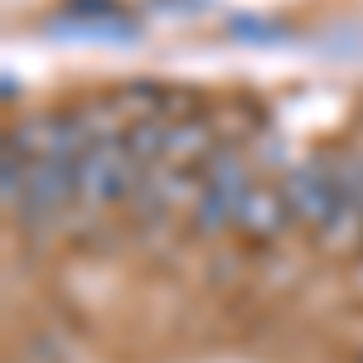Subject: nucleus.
I'll return each mask as SVG.
<instances>
[{
    "label": "nucleus",
    "mask_w": 363,
    "mask_h": 363,
    "mask_svg": "<svg viewBox=\"0 0 363 363\" xmlns=\"http://www.w3.org/2000/svg\"><path fill=\"white\" fill-rule=\"evenodd\" d=\"M73 174H78V203H83V208L121 203V199L136 194V184L145 179L140 165L131 160V150H126V136H112V131H102V136L78 155Z\"/></svg>",
    "instance_id": "nucleus-1"
},
{
    "label": "nucleus",
    "mask_w": 363,
    "mask_h": 363,
    "mask_svg": "<svg viewBox=\"0 0 363 363\" xmlns=\"http://www.w3.org/2000/svg\"><path fill=\"white\" fill-rule=\"evenodd\" d=\"M247 189H252L247 160L238 150H213V160L203 165V179H199V189H194V228L203 238L233 228Z\"/></svg>",
    "instance_id": "nucleus-2"
},
{
    "label": "nucleus",
    "mask_w": 363,
    "mask_h": 363,
    "mask_svg": "<svg viewBox=\"0 0 363 363\" xmlns=\"http://www.w3.org/2000/svg\"><path fill=\"white\" fill-rule=\"evenodd\" d=\"M25 155V150H20ZM78 199V174H73V160L63 155H39V160H25V189H20V203L15 213L25 218L29 228H44L63 213V203Z\"/></svg>",
    "instance_id": "nucleus-3"
},
{
    "label": "nucleus",
    "mask_w": 363,
    "mask_h": 363,
    "mask_svg": "<svg viewBox=\"0 0 363 363\" xmlns=\"http://www.w3.org/2000/svg\"><path fill=\"white\" fill-rule=\"evenodd\" d=\"M54 39H78V44H136L140 25L116 5V0H68L49 20Z\"/></svg>",
    "instance_id": "nucleus-4"
},
{
    "label": "nucleus",
    "mask_w": 363,
    "mask_h": 363,
    "mask_svg": "<svg viewBox=\"0 0 363 363\" xmlns=\"http://www.w3.org/2000/svg\"><path fill=\"white\" fill-rule=\"evenodd\" d=\"M281 194H286V203H291L296 223L325 228V218L335 213V203H339V160H330V155L301 160V165L286 174Z\"/></svg>",
    "instance_id": "nucleus-5"
},
{
    "label": "nucleus",
    "mask_w": 363,
    "mask_h": 363,
    "mask_svg": "<svg viewBox=\"0 0 363 363\" xmlns=\"http://www.w3.org/2000/svg\"><path fill=\"white\" fill-rule=\"evenodd\" d=\"M291 223H296V213H291V203L281 194V184L277 189H272V184H252L233 228H238L242 238H252V242H272V238H281Z\"/></svg>",
    "instance_id": "nucleus-6"
},
{
    "label": "nucleus",
    "mask_w": 363,
    "mask_h": 363,
    "mask_svg": "<svg viewBox=\"0 0 363 363\" xmlns=\"http://www.w3.org/2000/svg\"><path fill=\"white\" fill-rule=\"evenodd\" d=\"M233 39H247V44H286V29L272 20H233Z\"/></svg>",
    "instance_id": "nucleus-7"
}]
</instances>
